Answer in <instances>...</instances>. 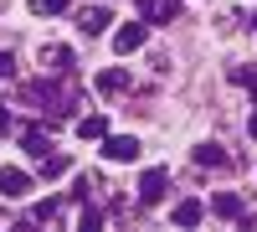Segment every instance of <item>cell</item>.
I'll list each match as a JSON object with an SVG mask.
<instances>
[{
    "label": "cell",
    "mask_w": 257,
    "mask_h": 232,
    "mask_svg": "<svg viewBox=\"0 0 257 232\" xmlns=\"http://www.w3.org/2000/svg\"><path fill=\"white\" fill-rule=\"evenodd\" d=\"M165 191H170V176L160 171V165L139 176V206H160V201H165Z\"/></svg>",
    "instance_id": "6da1fadb"
},
{
    "label": "cell",
    "mask_w": 257,
    "mask_h": 232,
    "mask_svg": "<svg viewBox=\"0 0 257 232\" xmlns=\"http://www.w3.org/2000/svg\"><path fill=\"white\" fill-rule=\"evenodd\" d=\"M139 16L155 26H175L180 21V0H139Z\"/></svg>",
    "instance_id": "7a4b0ae2"
},
{
    "label": "cell",
    "mask_w": 257,
    "mask_h": 232,
    "mask_svg": "<svg viewBox=\"0 0 257 232\" xmlns=\"http://www.w3.org/2000/svg\"><path fill=\"white\" fill-rule=\"evenodd\" d=\"M16 134H21V150H26L31 160L52 155V134H47V124H26V129H16Z\"/></svg>",
    "instance_id": "3957f363"
},
{
    "label": "cell",
    "mask_w": 257,
    "mask_h": 232,
    "mask_svg": "<svg viewBox=\"0 0 257 232\" xmlns=\"http://www.w3.org/2000/svg\"><path fill=\"white\" fill-rule=\"evenodd\" d=\"M26 191H31V176L16 171V165H6V171H0V196H6V201H21Z\"/></svg>",
    "instance_id": "277c9868"
},
{
    "label": "cell",
    "mask_w": 257,
    "mask_h": 232,
    "mask_svg": "<svg viewBox=\"0 0 257 232\" xmlns=\"http://www.w3.org/2000/svg\"><path fill=\"white\" fill-rule=\"evenodd\" d=\"M139 47H144V21H128V26H118V31H113V52H118V57L139 52Z\"/></svg>",
    "instance_id": "5b68a950"
},
{
    "label": "cell",
    "mask_w": 257,
    "mask_h": 232,
    "mask_svg": "<svg viewBox=\"0 0 257 232\" xmlns=\"http://www.w3.org/2000/svg\"><path fill=\"white\" fill-rule=\"evenodd\" d=\"M103 155H108V160H134L139 155V139L134 134H103Z\"/></svg>",
    "instance_id": "8992f818"
},
{
    "label": "cell",
    "mask_w": 257,
    "mask_h": 232,
    "mask_svg": "<svg viewBox=\"0 0 257 232\" xmlns=\"http://www.w3.org/2000/svg\"><path fill=\"white\" fill-rule=\"evenodd\" d=\"M41 67L57 78H72V52L67 47H41Z\"/></svg>",
    "instance_id": "52a82bcc"
},
{
    "label": "cell",
    "mask_w": 257,
    "mask_h": 232,
    "mask_svg": "<svg viewBox=\"0 0 257 232\" xmlns=\"http://www.w3.org/2000/svg\"><path fill=\"white\" fill-rule=\"evenodd\" d=\"M128 83H134V78H128L123 67H108V72H98V83H93V88H98L103 98H113V93H128Z\"/></svg>",
    "instance_id": "ba28073f"
},
{
    "label": "cell",
    "mask_w": 257,
    "mask_h": 232,
    "mask_svg": "<svg viewBox=\"0 0 257 232\" xmlns=\"http://www.w3.org/2000/svg\"><path fill=\"white\" fill-rule=\"evenodd\" d=\"M108 21H113V11H108V6H88V11H77V26L88 31V36H98Z\"/></svg>",
    "instance_id": "9c48e42d"
},
{
    "label": "cell",
    "mask_w": 257,
    "mask_h": 232,
    "mask_svg": "<svg viewBox=\"0 0 257 232\" xmlns=\"http://www.w3.org/2000/svg\"><path fill=\"white\" fill-rule=\"evenodd\" d=\"M211 212H216V217H226V222H247V206H242V196H231V191H221L216 201H211Z\"/></svg>",
    "instance_id": "30bf717a"
},
{
    "label": "cell",
    "mask_w": 257,
    "mask_h": 232,
    "mask_svg": "<svg viewBox=\"0 0 257 232\" xmlns=\"http://www.w3.org/2000/svg\"><path fill=\"white\" fill-rule=\"evenodd\" d=\"M196 165H206V171H226L231 155L221 150V144H196Z\"/></svg>",
    "instance_id": "8fae6325"
},
{
    "label": "cell",
    "mask_w": 257,
    "mask_h": 232,
    "mask_svg": "<svg viewBox=\"0 0 257 232\" xmlns=\"http://www.w3.org/2000/svg\"><path fill=\"white\" fill-rule=\"evenodd\" d=\"M201 217H206V206H201V201H196V196H185V201H180V206H175V227H196V222H201Z\"/></svg>",
    "instance_id": "7c38bea8"
},
{
    "label": "cell",
    "mask_w": 257,
    "mask_h": 232,
    "mask_svg": "<svg viewBox=\"0 0 257 232\" xmlns=\"http://www.w3.org/2000/svg\"><path fill=\"white\" fill-rule=\"evenodd\" d=\"M77 134H82V139H103V134H108V119H103V114L77 119Z\"/></svg>",
    "instance_id": "4fadbf2b"
},
{
    "label": "cell",
    "mask_w": 257,
    "mask_h": 232,
    "mask_svg": "<svg viewBox=\"0 0 257 232\" xmlns=\"http://www.w3.org/2000/svg\"><path fill=\"white\" fill-rule=\"evenodd\" d=\"M36 165H41V176H47V181H52V176H67V171H72V160H67V155H41Z\"/></svg>",
    "instance_id": "5bb4252c"
},
{
    "label": "cell",
    "mask_w": 257,
    "mask_h": 232,
    "mask_svg": "<svg viewBox=\"0 0 257 232\" xmlns=\"http://www.w3.org/2000/svg\"><path fill=\"white\" fill-rule=\"evenodd\" d=\"M226 78H231V83H242V88L257 98V72H252V67H242V62H237V67H226Z\"/></svg>",
    "instance_id": "9a60e30c"
},
{
    "label": "cell",
    "mask_w": 257,
    "mask_h": 232,
    "mask_svg": "<svg viewBox=\"0 0 257 232\" xmlns=\"http://www.w3.org/2000/svg\"><path fill=\"white\" fill-rule=\"evenodd\" d=\"M67 6H72V0H31V11H36V16H62Z\"/></svg>",
    "instance_id": "2e32d148"
},
{
    "label": "cell",
    "mask_w": 257,
    "mask_h": 232,
    "mask_svg": "<svg viewBox=\"0 0 257 232\" xmlns=\"http://www.w3.org/2000/svg\"><path fill=\"white\" fill-rule=\"evenodd\" d=\"M21 124H16V114H11V98H0V134H16Z\"/></svg>",
    "instance_id": "e0dca14e"
},
{
    "label": "cell",
    "mask_w": 257,
    "mask_h": 232,
    "mask_svg": "<svg viewBox=\"0 0 257 232\" xmlns=\"http://www.w3.org/2000/svg\"><path fill=\"white\" fill-rule=\"evenodd\" d=\"M11 72H16V57H11V52H0V78H11Z\"/></svg>",
    "instance_id": "ac0fdd59"
},
{
    "label": "cell",
    "mask_w": 257,
    "mask_h": 232,
    "mask_svg": "<svg viewBox=\"0 0 257 232\" xmlns=\"http://www.w3.org/2000/svg\"><path fill=\"white\" fill-rule=\"evenodd\" d=\"M247 134H252V139H257V114H252V119H247Z\"/></svg>",
    "instance_id": "d6986e66"
},
{
    "label": "cell",
    "mask_w": 257,
    "mask_h": 232,
    "mask_svg": "<svg viewBox=\"0 0 257 232\" xmlns=\"http://www.w3.org/2000/svg\"><path fill=\"white\" fill-rule=\"evenodd\" d=\"M252 26H257V16H252Z\"/></svg>",
    "instance_id": "ffe728a7"
}]
</instances>
